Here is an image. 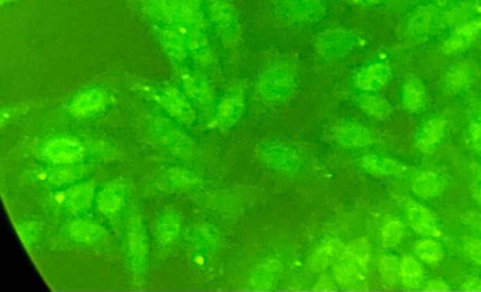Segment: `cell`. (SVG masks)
I'll return each mask as SVG.
<instances>
[{
    "instance_id": "cell-1",
    "label": "cell",
    "mask_w": 481,
    "mask_h": 292,
    "mask_svg": "<svg viewBox=\"0 0 481 292\" xmlns=\"http://www.w3.org/2000/svg\"><path fill=\"white\" fill-rule=\"evenodd\" d=\"M85 148L79 143L68 139L54 140L44 146V155L55 164H75L85 157Z\"/></svg>"
},
{
    "instance_id": "cell-2",
    "label": "cell",
    "mask_w": 481,
    "mask_h": 292,
    "mask_svg": "<svg viewBox=\"0 0 481 292\" xmlns=\"http://www.w3.org/2000/svg\"><path fill=\"white\" fill-rule=\"evenodd\" d=\"M481 31V20L472 21L460 26L449 37L443 47L446 54L460 51L471 44Z\"/></svg>"
},
{
    "instance_id": "cell-3",
    "label": "cell",
    "mask_w": 481,
    "mask_h": 292,
    "mask_svg": "<svg viewBox=\"0 0 481 292\" xmlns=\"http://www.w3.org/2000/svg\"><path fill=\"white\" fill-rule=\"evenodd\" d=\"M408 218L410 225L414 232L422 235L440 236V230L436 225L435 216L430 209L419 204H414L409 209Z\"/></svg>"
},
{
    "instance_id": "cell-4",
    "label": "cell",
    "mask_w": 481,
    "mask_h": 292,
    "mask_svg": "<svg viewBox=\"0 0 481 292\" xmlns=\"http://www.w3.org/2000/svg\"><path fill=\"white\" fill-rule=\"evenodd\" d=\"M446 122L443 119H433L428 121L417 138V146L420 150L426 153L432 151L443 137Z\"/></svg>"
},
{
    "instance_id": "cell-5",
    "label": "cell",
    "mask_w": 481,
    "mask_h": 292,
    "mask_svg": "<svg viewBox=\"0 0 481 292\" xmlns=\"http://www.w3.org/2000/svg\"><path fill=\"white\" fill-rule=\"evenodd\" d=\"M94 196V188L91 183H84L78 187L71 188L67 192L62 194L60 203H64L68 208L83 209L89 206Z\"/></svg>"
},
{
    "instance_id": "cell-6",
    "label": "cell",
    "mask_w": 481,
    "mask_h": 292,
    "mask_svg": "<svg viewBox=\"0 0 481 292\" xmlns=\"http://www.w3.org/2000/svg\"><path fill=\"white\" fill-rule=\"evenodd\" d=\"M412 188L420 198H432L440 193L442 182L439 177L432 172H422L414 178Z\"/></svg>"
},
{
    "instance_id": "cell-7",
    "label": "cell",
    "mask_w": 481,
    "mask_h": 292,
    "mask_svg": "<svg viewBox=\"0 0 481 292\" xmlns=\"http://www.w3.org/2000/svg\"><path fill=\"white\" fill-rule=\"evenodd\" d=\"M400 275L403 285L409 289L419 288L424 278L421 265L414 257L405 256L400 265Z\"/></svg>"
},
{
    "instance_id": "cell-8",
    "label": "cell",
    "mask_w": 481,
    "mask_h": 292,
    "mask_svg": "<svg viewBox=\"0 0 481 292\" xmlns=\"http://www.w3.org/2000/svg\"><path fill=\"white\" fill-rule=\"evenodd\" d=\"M425 103V89L419 78H412L406 83L404 89V103L412 112H417Z\"/></svg>"
},
{
    "instance_id": "cell-9",
    "label": "cell",
    "mask_w": 481,
    "mask_h": 292,
    "mask_svg": "<svg viewBox=\"0 0 481 292\" xmlns=\"http://www.w3.org/2000/svg\"><path fill=\"white\" fill-rule=\"evenodd\" d=\"M44 173L41 179H46L53 185H62L80 179L84 175V169L78 166H64Z\"/></svg>"
},
{
    "instance_id": "cell-10",
    "label": "cell",
    "mask_w": 481,
    "mask_h": 292,
    "mask_svg": "<svg viewBox=\"0 0 481 292\" xmlns=\"http://www.w3.org/2000/svg\"><path fill=\"white\" fill-rule=\"evenodd\" d=\"M416 253L423 262L428 264H435L440 262L445 256L442 246L433 240H423L417 243Z\"/></svg>"
},
{
    "instance_id": "cell-11",
    "label": "cell",
    "mask_w": 481,
    "mask_h": 292,
    "mask_svg": "<svg viewBox=\"0 0 481 292\" xmlns=\"http://www.w3.org/2000/svg\"><path fill=\"white\" fill-rule=\"evenodd\" d=\"M123 203V193L116 187L107 188L98 198L99 209L104 212L117 211Z\"/></svg>"
},
{
    "instance_id": "cell-12",
    "label": "cell",
    "mask_w": 481,
    "mask_h": 292,
    "mask_svg": "<svg viewBox=\"0 0 481 292\" xmlns=\"http://www.w3.org/2000/svg\"><path fill=\"white\" fill-rule=\"evenodd\" d=\"M404 233L403 225L400 221H391L383 230V243L385 248H395L401 243Z\"/></svg>"
},
{
    "instance_id": "cell-13",
    "label": "cell",
    "mask_w": 481,
    "mask_h": 292,
    "mask_svg": "<svg viewBox=\"0 0 481 292\" xmlns=\"http://www.w3.org/2000/svg\"><path fill=\"white\" fill-rule=\"evenodd\" d=\"M381 273L388 283H395L400 275L398 260L392 256H385L381 261Z\"/></svg>"
},
{
    "instance_id": "cell-14",
    "label": "cell",
    "mask_w": 481,
    "mask_h": 292,
    "mask_svg": "<svg viewBox=\"0 0 481 292\" xmlns=\"http://www.w3.org/2000/svg\"><path fill=\"white\" fill-rule=\"evenodd\" d=\"M101 98L99 96H88L80 99L73 105V113L76 115L85 116L94 112L101 105Z\"/></svg>"
},
{
    "instance_id": "cell-15",
    "label": "cell",
    "mask_w": 481,
    "mask_h": 292,
    "mask_svg": "<svg viewBox=\"0 0 481 292\" xmlns=\"http://www.w3.org/2000/svg\"><path fill=\"white\" fill-rule=\"evenodd\" d=\"M469 71L465 66L459 65L448 74V84L451 89L454 90L461 89L469 82Z\"/></svg>"
},
{
    "instance_id": "cell-16",
    "label": "cell",
    "mask_w": 481,
    "mask_h": 292,
    "mask_svg": "<svg viewBox=\"0 0 481 292\" xmlns=\"http://www.w3.org/2000/svg\"><path fill=\"white\" fill-rule=\"evenodd\" d=\"M465 250L473 261L481 266V240L470 238L465 241Z\"/></svg>"
},
{
    "instance_id": "cell-17",
    "label": "cell",
    "mask_w": 481,
    "mask_h": 292,
    "mask_svg": "<svg viewBox=\"0 0 481 292\" xmlns=\"http://www.w3.org/2000/svg\"><path fill=\"white\" fill-rule=\"evenodd\" d=\"M73 234L78 240L88 241L97 234V228L87 224H76Z\"/></svg>"
},
{
    "instance_id": "cell-18",
    "label": "cell",
    "mask_w": 481,
    "mask_h": 292,
    "mask_svg": "<svg viewBox=\"0 0 481 292\" xmlns=\"http://www.w3.org/2000/svg\"><path fill=\"white\" fill-rule=\"evenodd\" d=\"M338 250V248L335 246V243L334 246H330L329 244V246L319 252V259L316 260L315 264L313 265H320V268H321L322 265H325L329 261L330 257H332L333 255L335 254V252Z\"/></svg>"
},
{
    "instance_id": "cell-19",
    "label": "cell",
    "mask_w": 481,
    "mask_h": 292,
    "mask_svg": "<svg viewBox=\"0 0 481 292\" xmlns=\"http://www.w3.org/2000/svg\"><path fill=\"white\" fill-rule=\"evenodd\" d=\"M473 148L481 155V124L475 123L470 128Z\"/></svg>"
},
{
    "instance_id": "cell-20",
    "label": "cell",
    "mask_w": 481,
    "mask_h": 292,
    "mask_svg": "<svg viewBox=\"0 0 481 292\" xmlns=\"http://www.w3.org/2000/svg\"><path fill=\"white\" fill-rule=\"evenodd\" d=\"M462 289L465 291H481V278L477 276H471L467 278L465 282L462 284Z\"/></svg>"
},
{
    "instance_id": "cell-21",
    "label": "cell",
    "mask_w": 481,
    "mask_h": 292,
    "mask_svg": "<svg viewBox=\"0 0 481 292\" xmlns=\"http://www.w3.org/2000/svg\"><path fill=\"white\" fill-rule=\"evenodd\" d=\"M426 289L429 291H448V284L440 280H432L427 284Z\"/></svg>"
},
{
    "instance_id": "cell-22",
    "label": "cell",
    "mask_w": 481,
    "mask_h": 292,
    "mask_svg": "<svg viewBox=\"0 0 481 292\" xmlns=\"http://www.w3.org/2000/svg\"><path fill=\"white\" fill-rule=\"evenodd\" d=\"M477 199H478V203H480V205L481 206V191H480V192L478 193Z\"/></svg>"
}]
</instances>
